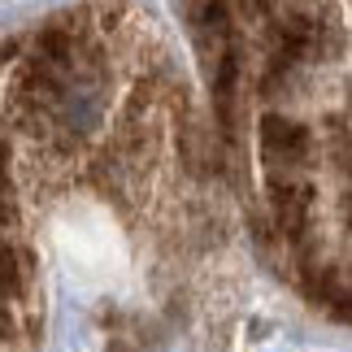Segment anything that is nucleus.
<instances>
[{"label":"nucleus","mask_w":352,"mask_h":352,"mask_svg":"<svg viewBox=\"0 0 352 352\" xmlns=\"http://www.w3.org/2000/svg\"><path fill=\"white\" fill-rule=\"evenodd\" d=\"M0 231L48 352L226 348L248 243L205 100L144 13L5 35Z\"/></svg>","instance_id":"nucleus-1"},{"label":"nucleus","mask_w":352,"mask_h":352,"mask_svg":"<svg viewBox=\"0 0 352 352\" xmlns=\"http://www.w3.org/2000/svg\"><path fill=\"white\" fill-rule=\"evenodd\" d=\"M192 31L248 256L352 331V0H200Z\"/></svg>","instance_id":"nucleus-2"}]
</instances>
